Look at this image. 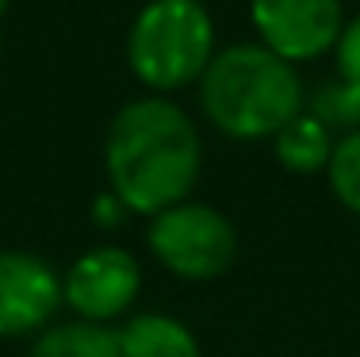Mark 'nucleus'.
<instances>
[{"instance_id": "8", "label": "nucleus", "mask_w": 360, "mask_h": 357, "mask_svg": "<svg viewBox=\"0 0 360 357\" xmlns=\"http://www.w3.org/2000/svg\"><path fill=\"white\" fill-rule=\"evenodd\" d=\"M119 357H203L195 334L173 315H134L119 330Z\"/></svg>"}, {"instance_id": "1", "label": "nucleus", "mask_w": 360, "mask_h": 357, "mask_svg": "<svg viewBox=\"0 0 360 357\" xmlns=\"http://www.w3.org/2000/svg\"><path fill=\"white\" fill-rule=\"evenodd\" d=\"M104 165L111 196L134 215L153 219L184 203L200 181V131L165 96L131 100L108 127Z\"/></svg>"}, {"instance_id": "11", "label": "nucleus", "mask_w": 360, "mask_h": 357, "mask_svg": "<svg viewBox=\"0 0 360 357\" xmlns=\"http://www.w3.org/2000/svg\"><path fill=\"white\" fill-rule=\"evenodd\" d=\"M311 115L322 119L330 131H360V89L349 81H326L311 96Z\"/></svg>"}, {"instance_id": "10", "label": "nucleus", "mask_w": 360, "mask_h": 357, "mask_svg": "<svg viewBox=\"0 0 360 357\" xmlns=\"http://www.w3.org/2000/svg\"><path fill=\"white\" fill-rule=\"evenodd\" d=\"M27 357H119V334L100 322H50Z\"/></svg>"}, {"instance_id": "12", "label": "nucleus", "mask_w": 360, "mask_h": 357, "mask_svg": "<svg viewBox=\"0 0 360 357\" xmlns=\"http://www.w3.org/2000/svg\"><path fill=\"white\" fill-rule=\"evenodd\" d=\"M326 173H330L333 196L345 203L353 215H360V131H349L345 139H338Z\"/></svg>"}, {"instance_id": "3", "label": "nucleus", "mask_w": 360, "mask_h": 357, "mask_svg": "<svg viewBox=\"0 0 360 357\" xmlns=\"http://www.w3.org/2000/svg\"><path fill=\"white\" fill-rule=\"evenodd\" d=\"M215 58V23L200 0H150L131 23L127 62L153 92L200 81Z\"/></svg>"}, {"instance_id": "14", "label": "nucleus", "mask_w": 360, "mask_h": 357, "mask_svg": "<svg viewBox=\"0 0 360 357\" xmlns=\"http://www.w3.org/2000/svg\"><path fill=\"white\" fill-rule=\"evenodd\" d=\"M4 8H8V0H0V15H4Z\"/></svg>"}, {"instance_id": "2", "label": "nucleus", "mask_w": 360, "mask_h": 357, "mask_svg": "<svg viewBox=\"0 0 360 357\" xmlns=\"http://www.w3.org/2000/svg\"><path fill=\"white\" fill-rule=\"evenodd\" d=\"M200 104L230 139H272L303 112V81L269 46L242 42L211 58L200 77Z\"/></svg>"}, {"instance_id": "5", "label": "nucleus", "mask_w": 360, "mask_h": 357, "mask_svg": "<svg viewBox=\"0 0 360 357\" xmlns=\"http://www.w3.org/2000/svg\"><path fill=\"white\" fill-rule=\"evenodd\" d=\"M142 288V265L134 253L119 250V246H96L84 250L62 277V300L73 308L77 319L84 322H111L119 319Z\"/></svg>"}, {"instance_id": "9", "label": "nucleus", "mask_w": 360, "mask_h": 357, "mask_svg": "<svg viewBox=\"0 0 360 357\" xmlns=\"http://www.w3.org/2000/svg\"><path fill=\"white\" fill-rule=\"evenodd\" d=\"M333 146H338L333 131L311 112H299L291 123H284L272 134L276 161L284 169H291V173H322V169H330Z\"/></svg>"}, {"instance_id": "7", "label": "nucleus", "mask_w": 360, "mask_h": 357, "mask_svg": "<svg viewBox=\"0 0 360 357\" xmlns=\"http://www.w3.org/2000/svg\"><path fill=\"white\" fill-rule=\"evenodd\" d=\"M62 303V277L46 258L27 250H0V338H27L46 330Z\"/></svg>"}, {"instance_id": "6", "label": "nucleus", "mask_w": 360, "mask_h": 357, "mask_svg": "<svg viewBox=\"0 0 360 357\" xmlns=\"http://www.w3.org/2000/svg\"><path fill=\"white\" fill-rule=\"evenodd\" d=\"M253 27L261 46L284 62H311L341 39V0H250Z\"/></svg>"}, {"instance_id": "13", "label": "nucleus", "mask_w": 360, "mask_h": 357, "mask_svg": "<svg viewBox=\"0 0 360 357\" xmlns=\"http://www.w3.org/2000/svg\"><path fill=\"white\" fill-rule=\"evenodd\" d=\"M333 54H338V73L341 81H349L353 89H360V15L341 27V39L338 46H333Z\"/></svg>"}, {"instance_id": "4", "label": "nucleus", "mask_w": 360, "mask_h": 357, "mask_svg": "<svg viewBox=\"0 0 360 357\" xmlns=\"http://www.w3.org/2000/svg\"><path fill=\"white\" fill-rule=\"evenodd\" d=\"M150 253L184 280L222 277L238 258V231L211 203H176L150 219Z\"/></svg>"}]
</instances>
